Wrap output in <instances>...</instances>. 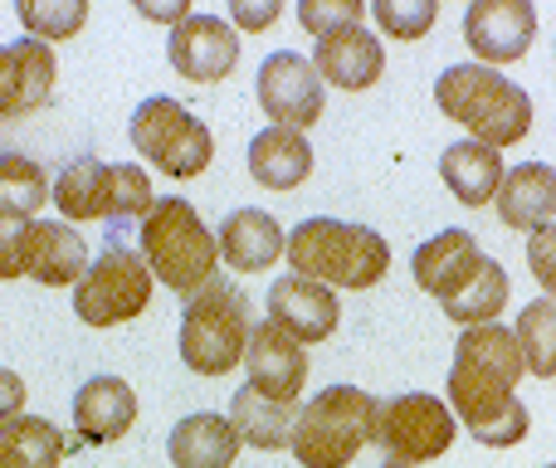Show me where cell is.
Segmentation results:
<instances>
[{
	"instance_id": "6da1fadb",
	"label": "cell",
	"mask_w": 556,
	"mask_h": 468,
	"mask_svg": "<svg viewBox=\"0 0 556 468\" xmlns=\"http://www.w3.org/2000/svg\"><path fill=\"white\" fill-rule=\"evenodd\" d=\"M528 376L518 332L503 322L464 327L450 366V410L454 420L469 425V434L498 425L518 405V381Z\"/></svg>"
},
{
	"instance_id": "7a4b0ae2",
	"label": "cell",
	"mask_w": 556,
	"mask_h": 468,
	"mask_svg": "<svg viewBox=\"0 0 556 468\" xmlns=\"http://www.w3.org/2000/svg\"><path fill=\"white\" fill-rule=\"evenodd\" d=\"M434 103L450 123H459L473 142L493 147H518L532 132V98L513 78H503L489 64H454L434 84Z\"/></svg>"
},
{
	"instance_id": "3957f363",
	"label": "cell",
	"mask_w": 556,
	"mask_h": 468,
	"mask_svg": "<svg viewBox=\"0 0 556 468\" xmlns=\"http://www.w3.org/2000/svg\"><path fill=\"white\" fill-rule=\"evenodd\" d=\"M288 268L327 288H376L391 268V244L366 225L313 215L288 235Z\"/></svg>"
},
{
	"instance_id": "277c9868",
	"label": "cell",
	"mask_w": 556,
	"mask_h": 468,
	"mask_svg": "<svg viewBox=\"0 0 556 468\" xmlns=\"http://www.w3.org/2000/svg\"><path fill=\"white\" fill-rule=\"evenodd\" d=\"M142 258H147L156 283H166L172 293L191 298L215 278L220 239L205 230V220L195 215L191 201L166 195V201H156L142 220Z\"/></svg>"
},
{
	"instance_id": "5b68a950",
	"label": "cell",
	"mask_w": 556,
	"mask_h": 468,
	"mask_svg": "<svg viewBox=\"0 0 556 468\" xmlns=\"http://www.w3.org/2000/svg\"><path fill=\"white\" fill-rule=\"evenodd\" d=\"M250 298L235 278L215 274L181 313V362L195 376H230L250 352Z\"/></svg>"
},
{
	"instance_id": "8992f818",
	"label": "cell",
	"mask_w": 556,
	"mask_h": 468,
	"mask_svg": "<svg viewBox=\"0 0 556 468\" xmlns=\"http://www.w3.org/2000/svg\"><path fill=\"white\" fill-rule=\"evenodd\" d=\"M381 401L362 385H327L303 405L293 425V459L303 468H346L366 444H376Z\"/></svg>"
},
{
	"instance_id": "52a82bcc",
	"label": "cell",
	"mask_w": 556,
	"mask_h": 468,
	"mask_svg": "<svg viewBox=\"0 0 556 468\" xmlns=\"http://www.w3.org/2000/svg\"><path fill=\"white\" fill-rule=\"evenodd\" d=\"M54 205L68 225L74 220H147V211L156 205L152 181H147L142 166L132 162H93V156H78L64 172L54 176Z\"/></svg>"
},
{
	"instance_id": "ba28073f",
	"label": "cell",
	"mask_w": 556,
	"mask_h": 468,
	"mask_svg": "<svg viewBox=\"0 0 556 468\" xmlns=\"http://www.w3.org/2000/svg\"><path fill=\"white\" fill-rule=\"evenodd\" d=\"M152 268L137 249H127L123 239H108V249L88 264V274L74 283V313L88 327H117L132 322L152 303Z\"/></svg>"
},
{
	"instance_id": "9c48e42d",
	"label": "cell",
	"mask_w": 556,
	"mask_h": 468,
	"mask_svg": "<svg viewBox=\"0 0 556 468\" xmlns=\"http://www.w3.org/2000/svg\"><path fill=\"white\" fill-rule=\"evenodd\" d=\"M132 147L137 156L156 166V172L191 181L205 176V166L215 162V137L205 123H195L176 98H147L132 113Z\"/></svg>"
},
{
	"instance_id": "30bf717a",
	"label": "cell",
	"mask_w": 556,
	"mask_h": 468,
	"mask_svg": "<svg viewBox=\"0 0 556 468\" xmlns=\"http://www.w3.org/2000/svg\"><path fill=\"white\" fill-rule=\"evenodd\" d=\"M454 434H459V420H454L450 401L425 395V391L395 395V401H386L381 415H376V444H381L391 459H401L410 468L450 454Z\"/></svg>"
},
{
	"instance_id": "8fae6325",
	"label": "cell",
	"mask_w": 556,
	"mask_h": 468,
	"mask_svg": "<svg viewBox=\"0 0 556 468\" xmlns=\"http://www.w3.org/2000/svg\"><path fill=\"white\" fill-rule=\"evenodd\" d=\"M260 107L274 117V127H313L323 123V78H317L313 59L278 49L260 64Z\"/></svg>"
},
{
	"instance_id": "7c38bea8",
	"label": "cell",
	"mask_w": 556,
	"mask_h": 468,
	"mask_svg": "<svg viewBox=\"0 0 556 468\" xmlns=\"http://www.w3.org/2000/svg\"><path fill=\"white\" fill-rule=\"evenodd\" d=\"M538 35V10L528 0H473L464 10V39L479 64H518Z\"/></svg>"
},
{
	"instance_id": "4fadbf2b",
	"label": "cell",
	"mask_w": 556,
	"mask_h": 468,
	"mask_svg": "<svg viewBox=\"0 0 556 468\" xmlns=\"http://www.w3.org/2000/svg\"><path fill=\"white\" fill-rule=\"evenodd\" d=\"M172 68L191 84H225L240 64V35L230 20L191 15L186 25L172 29Z\"/></svg>"
},
{
	"instance_id": "5bb4252c",
	"label": "cell",
	"mask_w": 556,
	"mask_h": 468,
	"mask_svg": "<svg viewBox=\"0 0 556 468\" xmlns=\"http://www.w3.org/2000/svg\"><path fill=\"white\" fill-rule=\"evenodd\" d=\"M269 322L283 327L293 342L313 346V342H327L342 322V307H337V293L327 283H313V278H274L269 288Z\"/></svg>"
},
{
	"instance_id": "9a60e30c",
	"label": "cell",
	"mask_w": 556,
	"mask_h": 468,
	"mask_svg": "<svg viewBox=\"0 0 556 468\" xmlns=\"http://www.w3.org/2000/svg\"><path fill=\"white\" fill-rule=\"evenodd\" d=\"M244 371L260 395H274V401H298L303 395V381H307V356H303V342L283 332L274 322H260L250 337V352H244Z\"/></svg>"
},
{
	"instance_id": "2e32d148",
	"label": "cell",
	"mask_w": 556,
	"mask_h": 468,
	"mask_svg": "<svg viewBox=\"0 0 556 468\" xmlns=\"http://www.w3.org/2000/svg\"><path fill=\"white\" fill-rule=\"evenodd\" d=\"M313 68L323 84L346 88V93H362V88H371L376 78L386 74V49L371 29L356 25V29H342V35L317 39Z\"/></svg>"
},
{
	"instance_id": "e0dca14e",
	"label": "cell",
	"mask_w": 556,
	"mask_h": 468,
	"mask_svg": "<svg viewBox=\"0 0 556 468\" xmlns=\"http://www.w3.org/2000/svg\"><path fill=\"white\" fill-rule=\"evenodd\" d=\"M483 258H489V254L473 244L469 230H440L434 239H425V244L415 249L410 268H415V283H420L430 298H440V303H444V298H454L473 274H479Z\"/></svg>"
},
{
	"instance_id": "ac0fdd59",
	"label": "cell",
	"mask_w": 556,
	"mask_h": 468,
	"mask_svg": "<svg viewBox=\"0 0 556 468\" xmlns=\"http://www.w3.org/2000/svg\"><path fill=\"white\" fill-rule=\"evenodd\" d=\"M498 220L508 230L522 235H538L556 225V166L547 162H522L503 176V191H498Z\"/></svg>"
},
{
	"instance_id": "d6986e66",
	"label": "cell",
	"mask_w": 556,
	"mask_h": 468,
	"mask_svg": "<svg viewBox=\"0 0 556 468\" xmlns=\"http://www.w3.org/2000/svg\"><path fill=\"white\" fill-rule=\"evenodd\" d=\"M137 420V395L117 376H93L84 391L74 395V430L84 444H113L132 430Z\"/></svg>"
},
{
	"instance_id": "ffe728a7",
	"label": "cell",
	"mask_w": 556,
	"mask_h": 468,
	"mask_svg": "<svg viewBox=\"0 0 556 468\" xmlns=\"http://www.w3.org/2000/svg\"><path fill=\"white\" fill-rule=\"evenodd\" d=\"M215 239H220V258L235 274H269L278 258L288 254V239L278 230V220L264 211H250V205L225 215Z\"/></svg>"
},
{
	"instance_id": "44dd1931",
	"label": "cell",
	"mask_w": 556,
	"mask_h": 468,
	"mask_svg": "<svg viewBox=\"0 0 556 468\" xmlns=\"http://www.w3.org/2000/svg\"><path fill=\"white\" fill-rule=\"evenodd\" d=\"M244 440L230 425V415H186L181 425L166 440V454H172V468H235Z\"/></svg>"
},
{
	"instance_id": "7402d4cb",
	"label": "cell",
	"mask_w": 556,
	"mask_h": 468,
	"mask_svg": "<svg viewBox=\"0 0 556 468\" xmlns=\"http://www.w3.org/2000/svg\"><path fill=\"white\" fill-rule=\"evenodd\" d=\"M244 162H250V176L260 186L293 191V186H303L313 176V147H307V137L298 127H264L250 142Z\"/></svg>"
},
{
	"instance_id": "603a6c76",
	"label": "cell",
	"mask_w": 556,
	"mask_h": 468,
	"mask_svg": "<svg viewBox=\"0 0 556 468\" xmlns=\"http://www.w3.org/2000/svg\"><path fill=\"white\" fill-rule=\"evenodd\" d=\"M303 415L298 401H274V395H260L254 385H240L230 395V425L240 430V440L250 450H293V425Z\"/></svg>"
},
{
	"instance_id": "cb8c5ba5",
	"label": "cell",
	"mask_w": 556,
	"mask_h": 468,
	"mask_svg": "<svg viewBox=\"0 0 556 468\" xmlns=\"http://www.w3.org/2000/svg\"><path fill=\"white\" fill-rule=\"evenodd\" d=\"M440 176L444 186L454 191V201L459 205H493L503 191V176H508V166H503V156L493 152V147L473 142V137H464V142H454L450 152L440 156Z\"/></svg>"
},
{
	"instance_id": "d4e9b609",
	"label": "cell",
	"mask_w": 556,
	"mask_h": 468,
	"mask_svg": "<svg viewBox=\"0 0 556 468\" xmlns=\"http://www.w3.org/2000/svg\"><path fill=\"white\" fill-rule=\"evenodd\" d=\"M88 274V244L78 239L74 225H35L29 235V274L35 283L45 288H64V283H78Z\"/></svg>"
},
{
	"instance_id": "484cf974",
	"label": "cell",
	"mask_w": 556,
	"mask_h": 468,
	"mask_svg": "<svg viewBox=\"0 0 556 468\" xmlns=\"http://www.w3.org/2000/svg\"><path fill=\"white\" fill-rule=\"evenodd\" d=\"M444 317H454L459 327H489L493 317H503L508 307V274L498 258H483V268L459 288L454 298H444Z\"/></svg>"
},
{
	"instance_id": "4316f807",
	"label": "cell",
	"mask_w": 556,
	"mask_h": 468,
	"mask_svg": "<svg viewBox=\"0 0 556 468\" xmlns=\"http://www.w3.org/2000/svg\"><path fill=\"white\" fill-rule=\"evenodd\" d=\"M49 201H54V186H49L45 166L29 162V156H20V152L0 156V215H20V220H29V215L45 211Z\"/></svg>"
},
{
	"instance_id": "83f0119b",
	"label": "cell",
	"mask_w": 556,
	"mask_h": 468,
	"mask_svg": "<svg viewBox=\"0 0 556 468\" xmlns=\"http://www.w3.org/2000/svg\"><path fill=\"white\" fill-rule=\"evenodd\" d=\"M518 346L522 362H528V376H542V381H556V298H538L518 313Z\"/></svg>"
},
{
	"instance_id": "f1b7e54d",
	"label": "cell",
	"mask_w": 556,
	"mask_h": 468,
	"mask_svg": "<svg viewBox=\"0 0 556 468\" xmlns=\"http://www.w3.org/2000/svg\"><path fill=\"white\" fill-rule=\"evenodd\" d=\"M0 444H5L15 459H25L29 468H59V459L68 454L64 434L49 420H39V415H15L10 425H0Z\"/></svg>"
},
{
	"instance_id": "f546056e",
	"label": "cell",
	"mask_w": 556,
	"mask_h": 468,
	"mask_svg": "<svg viewBox=\"0 0 556 468\" xmlns=\"http://www.w3.org/2000/svg\"><path fill=\"white\" fill-rule=\"evenodd\" d=\"M15 15L29 29V39L54 45V39H74L88 25V0H20Z\"/></svg>"
},
{
	"instance_id": "4dcf8cb0",
	"label": "cell",
	"mask_w": 556,
	"mask_h": 468,
	"mask_svg": "<svg viewBox=\"0 0 556 468\" xmlns=\"http://www.w3.org/2000/svg\"><path fill=\"white\" fill-rule=\"evenodd\" d=\"M15 64H20V117L35 113V107L49 103V93H54V45H39V39H15Z\"/></svg>"
},
{
	"instance_id": "1f68e13d",
	"label": "cell",
	"mask_w": 556,
	"mask_h": 468,
	"mask_svg": "<svg viewBox=\"0 0 556 468\" xmlns=\"http://www.w3.org/2000/svg\"><path fill=\"white\" fill-rule=\"evenodd\" d=\"M371 15L391 39H425L440 20V5L434 0H376Z\"/></svg>"
},
{
	"instance_id": "d6a6232c",
	"label": "cell",
	"mask_w": 556,
	"mask_h": 468,
	"mask_svg": "<svg viewBox=\"0 0 556 468\" xmlns=\"http://www.w3.org/2000/svg\"><path fill=\"white\" fill-rule=\"evenodd\" d=\"M298 25L317 39L356 29L362 25V0H298Z\"/></svg>"
},
{
	"instance_id": "836d02e7",
	"label": "cell",
	"mask_w": 556,
	"mask_h": 468,
	"mask_svg": "<svg viewBox=\"0 0 556 468\" xmlns=\"http://www.w3.org/2000/svg\"><path fill=\"white\" fill-rule=\"evenodd\" d=\"M29 235H35V220L0 215V283H15L29 274Z\"/></svg>"
},
{
	"instance_id": "e575fe53",
	"label": "cell",
	"mask_w": 556,
	"mask_h": 468,
	"mask_svg": "<svg viewBox=\"0 0 556 468\" xmlns=\"http://www.w3.org/2000/svg\"><path fill=\"white\" fill-rule=\"evenodd\" d=\"M528 430H532V415H528V405H513L508 415H503L498 425H489V430H479L473 440L483 444V450H513V444H522L528 440Z\"/></svg>"
},
{
	"instance_id": "d590c367",
	"label": "cell",
	"mask_w": 556,
	"mask_h": 468,
	"mask_svg": "<svg viewBox=\"0 0 556 468\" xmlns=\"http://www.w3.org/2000/svg\"><path fill=\"white\" fill-rule=\"evenodd\" d=\"M528 264H532V278L542 283V293L556 298V225L528 239Z\"/></svg>"
},
{
	"instance_id": "8d00e7d4",
	"label": "cell",
	"mask_w": 556,
	"mask_h": 468,
	"mask_svg": "<svg viewBox=\"0 0 556 468\" xmlns=\"http://www.w3.org/2000/svg\"><path fill=\"white\" fill-rule=\"evenodd\" d=\"M278 0H235L230 5V25L235 29H244V35H254V29H269L274 20H278Z\"/></svg>"
},
{
	"instance_id": "74e56055",
	"label": "cell",
	"mask_w": 556,
	"mask_h": 468,
	"mask_svg": "<svg viewBox=\"0 0 556 468\" xmlns=\"http://www.w3.org/2000/svg\"><path fill=\"white\" fill-rule=\"evenodd\" d=\"M0 117H20V64L10 45H0Z\"/></svg>"
},
{
	"instance_id": "f35d334b",
	"label": "cell",
	"mask_w": 556,
	"mask_h": 468,
	"mask_svg": "<svg viewBox=\"0 0 556 468\" xmlns=\"http://www.w3.org/2000/svg\"><path fill=\"white\" fill-rule=\"evenodd\" d=\"M137 10H142V20H162V25H172V29L195 15L191 0H137Z\"/></svg>"
},
{
	"instance_id": "ab89813d",
	"label": "cell",
	"mask_w": 556,
	"mask_h": 468,
	"mask_svg": "<svg viewBox=\"0 0 556 468\" xmlns=\"http://www.w3.org/2000/svg\"><path fill=\"white\" fill-rule=\"evenodd\" d=\"M20 410H25V381L0 366V425H10Z\"/></svg>"
},
{
	"instance_id": "60d3db41",
	"label": "cell",
	"mask_w": 556,
	"mask_h": 468,
	"mask_svg": "<svg viewBox=\"0 0 556 468\" xmlns=\"http://www.w3.org/2000/svg\"><path fill=\"white\" fill-rule=\"evenodd\" d=\"M0 468H29V464H25V459H15V454H10L5 444H0Z\"/></svg>"
},
{
	"instance_id": "b9f144b4",
	"label": "cell",
	"mask_w": 556,
	"mask_h": 468,
	"mask_svg": "<svg viewBox=\"0 0 556 468\" xmlns=\"http://www.w3.org/2000/svg\"><path fill=\"white\" fill-rule=\"evenodd\" d=\"M381 468H410V464H401V459H386Z\"/></svg>"
},
{
	"instance_id": "7bdbcfd3",
	"label": "cell",
	"mask_w": 556,
	"mask_h": 468,
	"mask_svg": "<svg viewBox=\"0 0 556 468\" xmlns=\"http://www.w3.org/2000/svg\"><path fill=\"white\" fill-rule=\"evenodd\" d=\"M547 468H556V464H547Z\"/></svg>"
}]
</instances>
